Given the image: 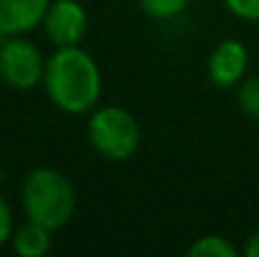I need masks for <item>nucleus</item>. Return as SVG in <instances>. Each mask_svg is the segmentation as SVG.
<instances>
[{
	"mask_svg": "<svg viewBox=\"0 0 259 257\" xmlns=\"http://www.w3.org/2000/svg\"><path fill=\"white\" fill-rule=\"evenodd\" d=\"M43 88L51 103L66 114H86L101 98V68L81 46H61L46 58Z\"/></svg>",
	"mask_w": 259,
	"mask_h": 257,
	"instance_id": "obj_1",
	"label": "nucleus"
},
{
	"mask_svg": "<svg viewBox=\"0 0 259 257\" xmlns=\"http://www.w3.org/2000/svg\"><path fill=\"white\" fill-rule=\"evenodd\" d=\"M20 204L25 219H33L56 232L63 230L76 212V187L63 171L38 167L23 179Z\"/></svg>",
	"mask_w": 259,
	"mask_h": 257,
	"instance_id": "obj_2",
	"label": "nucleus"
},
{
	"mask_svg": "<svg viewBox=\"0 0 259 257\" xmlns=\"http://www.w3.org/2000/svg\"><path fill=\"white\" fill-rule=\"evenodd\" d=\"M141 124L123 106L96 108L88 119V141L108 162H128L141 146Z\"/></svg>",
	"mask_w": 259,
	"mask_h": 257,
	"instance_id": "obj_3",
	"label": "nucleus"
},
{
	"mask_svg": "<svg viewBox=\"0 0 259 257\" xmlns=\"http://www.w3.org/2000/svg\"><path fill=\"white\" fill-rule=\"evenodd\" d=\"M46 58L40 48L23 35H3L0 41V81L18 91L43 84Z\"/></svg>",
	"mask_w": 259,
	"mask_h": 257,
	"instance_id": "obj_4",
	"label": "nucleus"
},
{
	"mask_svg": "<svg viewBox=\"0 0 259 257\" xmlns=\"http://www.w3.org/2000/svg\"><path fill=\"white\" fill-rule=\"evenodd\" d=\"M43 30L51 43L78 46L88 30V13L78 0H53L43 15Z\"/></svg>",
	"mask_w": 259,
	"mask_h": 257,
	"instance_id": "obj_5",
	"label": "nucleus"
},
{
	"mask_svg": "<svg viewBox=\"0 0 259 257\" xmlns=\"http://www.w3.org/2000/svg\"><path fill=\"white\" fill-rule=\"evenodd\" d=\"M249 68V51L242 41L227 38L214 46L206 58V76L219 88H234L247 76Z\"/></svg>",
	"mask_w": 259,
	"mask_h": 257,
	"instance_id": "obj_6",
	"label": "nucleus"
},
{
	"mask_svg": "<svg viewBox=\"0 0 259 257\" xmlns=\"http://www.w3.org/2000/svg\"><path fill=\"white\" fill-rule=\"evenodd\" d=\"M51 0H0V35H25L43 23Z\"/></svg>",
	"mask_w": 259,
	"mask_h": 257,
	"instance_id": "obj_7",
	"label": "nucleus"
},
{
	"mask_svg": "<svg viewBox=\"0 0 259 257\" xmlns=\"http://www.w3.org/2000/svg\"><path fill=\"white\" fill-rule=\"evenodd\" d=\"M51 230L33 222V219H25L23 225H18L13 230V237H10V245H13V252L20 257H43L51 252Z\"/></svg>",
	"mask_w": 259,
	"mask_h": 257,
	"instance_id": "obj_8",
	"label": "nucleus"
},
{
	"mask_svg": "<svg viewBox=\"0 0 259 257\" xmlns=\"http://www.w3.org/2000/svg\"><path fill=\"white\" fill-rule=\"evenodd\" d=\"M189 257H237V247L219 235H204L199 237L189 250Z\"/></svg>",
	"mask_w": 259,
	"mask_h": 257,
	"instance_id": "obj_9",
	"label": "nucleus"
},
{
	"mask_svg": "<svg viewBox=\"0 0 259 257\" xmlns=\"http://www.w3.org/2000/svg\"><path fill=\"white\" fill-rule=\"evenodd\" d=\"M237 103L242 114L252 121H259V76L242 79L237 86Z\"/></svg>",
	"mask_w": 259,
	"mask_h": 257,
	"instance_id": "obj_10",
	"label": "nucleus"
},
{
	"mask_svg": "<svg viewBox=\"0 0 259 257\" xmlns=\"http://www.w3.org/2000/svg\"><path fill=\"white\" fill-rule=\"evenodd\" d=\"M136 5L154 20H171L189 8V0H136Z\"/></svg>",
	"mask_w": 259,
	"mask_h": 257,
	"instance_id": "obj_11",
	"label": "nucleus"
},
{
	"mask_svg": "<svg viewBox=\"0 0 259 257\" xmlns=\"http://www.w3.org/2000/svg\"><path fill=\"white\" fill-rule=\"evenodd\" d=\"M227 10L237 15L239 20L259 23V0H224Z\"/></svg>",
	"mask_w": 259,
	"mask_h": 257,
	"instance_id": "obj_12",
	"label": "nucleus"
},
{
	"mask_svg": "<svg viewBox=\"0 0 259 257\" xmlns=\"http://www.w3.org/2000/svg\"><path fill=\"white\" fill-rule=\"evenodd\" d=\"M13 230H15V219H13V209L10 204L0 197V247L5 242H10L13 237Z\"/></svg>",
	"mask_w": 259,
	"mask_h": 257,
	"instance_id": "obj_13",
	"label": "nucleus"
},
{
	"mask_svg": "<svg viewBox=\"0 0 259 257\" xmlns=\"http://www.w3.org/2000/svg\"><path fill=\"white\" fill-rule=\"evenodd\" d=\"M244 255H247V257H259V230H257V232H252V235L247 237Z\"/></svg>",
	"mask_w": 259,
	"mask_h": 257,
	"instance_id": "obj_14",
	"label": "nucleus"
}]
</instances>
